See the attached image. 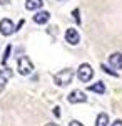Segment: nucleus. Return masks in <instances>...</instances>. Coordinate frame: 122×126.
<instances>
[{"mask_svg":"<svg viewBox=\"0 0 122 126\" xmlns=\"http://www.w3.org/2000/svg\"><path fill=\"white\" fill-rule=\"evenodd\" d=\"M92 76H94V69L90 67V64L84 62V64L79 66V71H77V78H79V81L89 82V81L92 79Z\"/></svg>","mask_w":122,"mask_h":126,"instance_id":"nucleus-2","label":"nucleus"},{"mask_svg":"<svg viewBox=\"0 0 122 126\" xmlns=\"http://www.w3.org/2000/svg\"><path fill=\"white\" fill-rule=\"evenodd\" d=\"M10 50H12V47H7L5 49V56H3V59H2V62H3V64H5V62H7V59H9V56H10Z\"/></svg>","mask_w":122,"mask_h":126,"instance_id":"nucleus-13","label":"nucleus"},{"mask_svg":"<svg viewBox=\"0 0 122 126\" xmlns=\"http://www.w3.org/2000/svg\"><path fill=\"white\" fill-rule=\"evenodd\" d=\"M89 91H94V93H97V94H104V93H105V84H104L102 81L94 82V84L89 86Z\"/></svg>","mask_w":122,"mask_h":126,"instance_id":"nucleus-11","label":"nucleus"},{"mask_svg":"<svg viewBox=\"0 0 122 126\" xmlns=\"http://www.w3.org/2000/svg\"><path fill=\"white\" fill-rule=\"evenodd\" d=\"M112 126H122V119H115L112 123Z\"/></svg>","mask_w":122,"mask_h":126,"instance_id":"nucleus-15","label":"nucleus"},{"mask_svg":"<svg viewBox=\"0 0 122 126\" xmlns=\"http://www.w3.org/2000/svg\"><path fill=\"white\" fill-rule=\"evenodd\" d=\"M45 126H59V125H55V123H49V125H45Z\"/></svg>","mask_w":122,"mask_h":126,"instance_id":"nucleus-18","label":"nucleus"},{"mask_svg":"<svg viewBox=\"0 0 122 126\" xmlns=\"http://www.w3.org/2000/svg\"><path fill=\"white\" fill-rule=\"evenodd\" d=\"M9 2H10V0H0V5H7Z\"/></svg>","mask_w":122,"mask_h":126,"instance_id":"nucleus-17","label":"nucleus"},{"mask_svg":"<svg viewBox=\"0 0 122 126\" xmlns=\"http://www.w3.org/2000/svg\"><path fill=\"white\" fill-rule=\"evenodd\" d=\"M109 123V114L107 113H100L97 116V121H95V126H107Z\"/></svg>","mask_w":122,"mask_h":126,"instance_id":"nucleus-12","label":"nucleus"},{"mask_svg":"<svg viewBox=\"0 0 122 126\" xmlns=\"http://www.w3.org/2000/svg\"><path fill=\"white\" fill-rule=\"evenodd\" d=\"M72 78H74L72 69H64V71L57 72L55 76H54V82H55L57 86H65V84H70Z\"/></svg>","mask_w":122,"mask_h":126,"instance_id":"nucleus-1","label":"nucleus"},{"mask_svg":"<svg viewBox=\"0 0 122 126\" xmlns=\"http://www.w3.org/2000/svg\"><path fill=\"white\" fill-rule=\"evenodd\" d=\"M72 14H74V19H75V20H77V22H80V19H79V10L75 9V10H74V12H72Z\"/></svg>","mask_w":122,"mask_h":126,"instance_id":"nucleus-14","label":"nucleus"},{"mask_svg":"<svg viewBox=\"0 0 122 126\" xmlns=\"http://www.w3.org/2000/svg\"><path fill=\"white\" fill-rule=\"evenodd\" d=\"M49 19H50V14H49L47 10H40V12H37L35 15H34V22L35 24H47Z\"/></svg>","mask_w":122,"mask_h":126,"instance_id":"nucleus-8","label":"nucleus"},{"mask_svg":"<svg viewBox=\"0 0 122 126\" xmlns=\"http://www.w3.org/2000/svg\"><path fill=\"white\" fill-rule=\"evenodd\" d=\"M42 5H44L42 0H27L25 2V9L27 10H38L42 9Z\"/></svg>","mask_w":122,"mask_h":126,"instance_id":"nucleus-10","label":"nucleus"},{"mask_svg":"<svg viewBox=\"0 0 122 126\" xmlns=\"http://www.w3.org/2000/svg\"><path fill=\"white\" fill-rule=\"evenodd\" d=\"M12 74H13V72H12V69H0V91H2V89H3V84H5V82H7V79H10L12 78Z\"/></svg>","mask_w":122,"mask_h":126,"instance_id":"nucleus-9","label":"nucleus"},{"mask_svg":"<svg viewBox=\"0 0 122 126\" xmlns=\"http://www.w3.org/2000/svg\"><path fill=\"white\" fill-rule=\"evenodd\" d=\"M65 40L70 44V46H77V44L80 42V35H79L77 29H74V27L67 29V32H65Z\"/></svg>","mask_w":122,"mask_h":126,"instance_id":"nucleus-6","label":"nucleus"},{"mask_svg":"<svg viewBox=\"0 0 122 126\" xmlns=\"http://www.w3.org/2000/svg\"><path fill=\"white\" fill-rule=\"evenodd\" d=\"M15 30H17V29H15L13 22H12L10 19H2V20H0V34H2V35L9 37V35H12Z\"/></svg>","mask_w":122,"mask_h":126,"instance_id":"nucleus-4","label":"nucleus"},{"mask_svg":"<svg viewBox=\"0 0 122 126\" xmlns=\"http://www.w3.org/2000/svg\"><path fill=\"white\" fill-rule=\"evenodd\" d=\"M17 69H19V72L22 74V76H28V74H32V71H34V64L30 62V59L28 57H20L19 59V66H17Z\"/></svg>","mask_w":122,"mask_h":126,"instance_id":"nucleus-3","label":"nucleus"},{"mask_svg":"<svg viewBox=\"0 0 122 126\" xmlns=\"http://www.w3.org/2000/svg\"><path fill=\"white\" fill-rule=\"evenodd\" d=\"M67 99H69V103H72V104H79V103H85V101H87V96H85L80 89H75V91H72V93L69 94Z\"/></svg>","mask_w":122,"mask_h":126,"instance_id":"nucleus-5","label":"nucleus"},{"mask_svg":"<svg viewBox=\"0 0 122 126\" xmlns=\"http://www.w3.org/2000/svg\"><path fill=\"white\" fill-rule=\"evenodd\" d=\"M70 126H84V125H80L79 121H70Z\"/></svg>","mask_w":122,"mask_h":126,"instance_id":"nucleus-16","label":"nucleus"},{"mask_svg":"<svg viewBox=\"0 0 122 126\" xmlns=\"http://www.w3.org/2000/svg\"><path fill=\"white\" fill-rule=\"evenodd\" d=\"M109 64L114 69H122V52H114L109 56Z\"/></svg>","mask_w":122,"mask_h":126,"instance_id":"nucleus-7","label":"nucleus"}]
</instances>
